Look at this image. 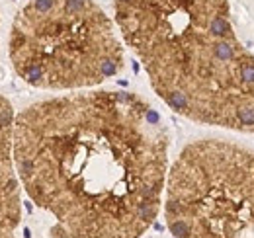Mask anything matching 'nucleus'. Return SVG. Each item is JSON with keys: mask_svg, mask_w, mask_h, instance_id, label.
<instances>
[{"mask_svg": "<svg viewBox=\"0 0 254 238\" xmlns=\"http://www.w3.org/2000/svg\"><path fill=\"white\" fill-rule=\"evenodd\" d=\"M159 112L127 90L39 100L14 119V166L49 238H143L159 219L170 170Z\"/></svg>", "mask_w": 254, "mask_h": 238, "instance_id": "nucleus-1", "label": "nucleus"}, {"mask_svg": "<svg viewBox=\"0 0 254 238\" xmlns=\"http://www.w3.org/2000/svg\"><path fill=\"white\" fill-rule=\"evenodd\" d=\"M116 26L155 94L193 123L254 135V53L229 0H114Z\"/></svg>", "mask_w": 254, "mask_h": 238, "instance_id": "nucleus-2", "label": "nucleus"}, {"mask_svg": "<svg viewBox=\"0 0 254 238\" xmlns=\"http://www.w3.org/2000/svg\"><path fill=\"white\" fill-rule=\"evenodd\" d=\"M8 57L39 90H92L126 68L124 37L94 0H30L12 22Z\"/></svg>", "mask_w": 254, "mask_h": 238, "instance_id": "nucleus-3", "label": "nucleus"}, {"mask_svg": "<svg viewBox=\"0 0 254 238\" xmlns=\"http://www.w3.org/2000/svg\"><path fill=\"white\" fill-rule=\"evenodd\" d=\"M162 213L174 238H254V149L188 143L170 164Z\"/></svg>", "mask_w": 254, "mask_h": 238, "instance_id": "nucleus-4", "label": "nucleus"}, {"mask_svg": "<svg viewBox=\"0 0 254 238\" xmlns=\"http://www.w3.org/2000/svg\"><path fill=\"white\" fill-rule=\"evenodd\" d=\"M14 112L0 96V229L16 231L22 219L20 179L14 166Z\"/></svg>", "mask_w": 254, "mask_h": 238, "instance_id": "nucleus-5", "label": "nucleus"}]
</instances>
